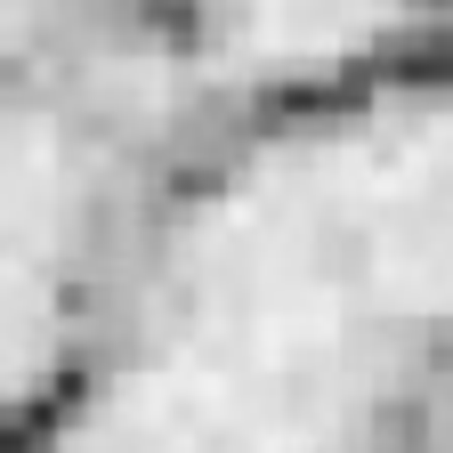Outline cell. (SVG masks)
I'll use <instances>...</instances> for the list:
<instances>
[{"label": "cell", "mask_w": 453, "mask_h": 453, "mask_svg": "<svg viewBox=\"0 0 453 453\" xmlns=\"http://www.w3.org/2000/svg\"><path fill=\"white\" fill-rule=\"evenodd\" d=\"M413 9H437V17H453V0H413Z\"/></svg>", "instance_id": "cell-1"}]
</instances>
